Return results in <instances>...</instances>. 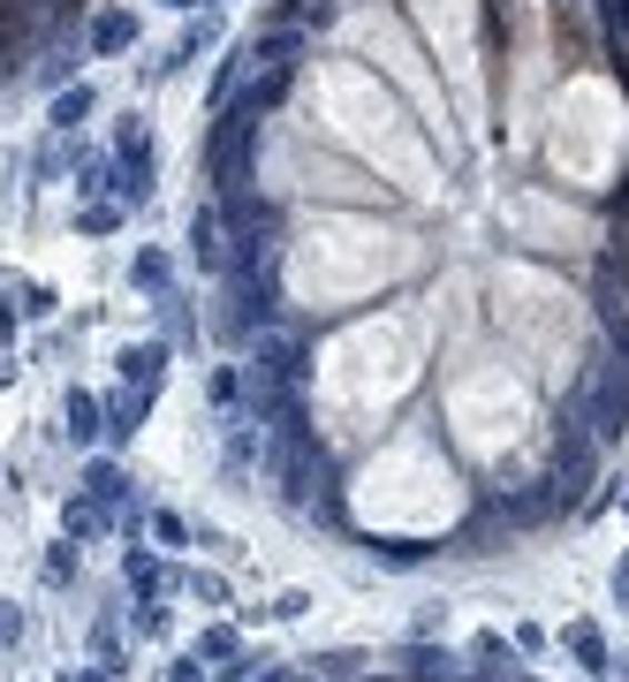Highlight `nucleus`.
Segmentation results:
<instances>
[{
    "mask_svg": "<svg viewBox=\"0 0 629 682\" xmlns=\"http://www.w3.org/2000/svg\"><path fill=\"white\" fill-rule=\"evenodd\" d=\"M273 478H281V501H289V509L327 515V523L341 515L335 470H327V455H319V440H311V432H289V440H281V455H273Z\"/></svg>",
    "mask_w": 629,
    "mask_h": 682,
    "instance_id": "obj_1",
    "label": "nucleus"
},
{
    "mask_svg": "<svg viewBox=\"0 0 629 682\" xmlns=\"http://www.w3.org/2000/svg\"><path fill=\"white\" fill-rule=\"evenodd\" d=\"M258 114H266V99L258 91H243L228 114H220V129H212V144H206V168H212V182H243V168H251V144H258Z\"/></svg>",
    "mask_w": 629,
    "mask_h": 682,
    "instance_id": "obj_2",
    "label": "nucleus"
},
{
    "mask_svg": "<svg viewBox=\"0 0 629 682\" xmlns=\"http://www.w3.org/2000/svg\"><path fill=\"white\" fill-rule=\"evenodd\" d=\"M577 410H585L591 440H622L629 432V372L615 357H599V372H591V387L577 394Z\"/></svg>",
    "mask_w": 629,
    "mask_h": 682,
    "instance_id": "obj_3",
    "label": "nucleus"
},
{
    "mask_svg": "<svg viewBox=\"0 0 629 682\" xmlns=\"http://www.w3.org/2000/svg\"><path fill=\"white\" fill-rule=\"evenodd\" d=\"M122 198H152V137H144V122L129 114L122 129V182H114Z\"/></svg>",
    "mask_w": 629,
    "mask_h": 682,
    "instance_id": "obj_4",
    "label": "nucleus"
},
{
    "mask_svg": "<svg viewBox=\"0 0 629 682\" xmlns=\"http://www.w3.org/2000/svg\"><path fill=\"white\" fill-rule=\"evenodd\" d=\"M160 372H168V341H129L122 349V380L137 387V402H152Z\"/></svg>",
    "mask_w": 629,
    "mask_h": 682,
    "instance_id": "obj_5",
    "label": "nucleus"
},
{
    "mask_svg": "<svg viewBox=\"0 0 629 682\" xmlns=\"http://www.w3.org/2000/svg\"><path fill=\"white\" fill-rule=\"evenodd\" d=\"M599 311H607V319H629V251L599 258Z\"/></svg>",
    "mask_w": 629,
    "mask_h": 682,
    "instance_id": "obj_6",
    "label": "nucleus"
},
{
    "mask_svg": "<svg viewBox=\"0 0 629 682\" xmlns=\"http://www.w3.org/2000/svg\"><path fill=\"white\" fill-rule=\"evenodd\" d=\"M258 364H266V372H273V380H303V341L296 334H258Z\"/></svg>",
    "mask_w": 629,
    "mask_h": 682,
    "instance_id": "obj_7",
    "label": "nucleus"
},
{
    "mask_svg": "<svg viewBox=\"0 0 629 682\" xmlns=\"http://www.w3.org/2000/svg\"><path fill=\"white\" fill-rule=\"evenodd\" d=\"M190 243H198V265H228V243H220V213H212V205L190 213Z\"/></svg>",
    "mask_w": 629,
    "mask_h": 682,
    "instance_id": "obj_8",
    "label": "nucleus"
},
{
    "mask_svg": "<svg viewBox=\"0 0 629 682\" xmlns=\"http://www.w3.org/2000/svg\"><path fill=\"white\" fill-rule=\"evenodd\" d=\"M129 39H137V16H129V8H107V16L91 23V53H122Z\"/></svg>",
    "mask_w": 629,
    "mask_h": 682,
    "instance_id": "obj_9",
    "label": "nucleus"
},
{
    "mask_svg": "<svg viewBox=\"0 0 629 682\" xmlns=\"http://www.w3.org/2000/svg\"><path fill=\"white\" fill-rule=\"evenodd\" d=\"M84 493L99 501V509H114L129 485H122V470H114V463H84Z\"/></svg>",
    "mask_w": 629,
    "mask_h": 682,
    "instance_id": "obj_10",
    "label": "nucleus"
},
{
    "mask_svg": "<svg viewBox=\"0 0 629 682\" xmlns=\"http://www.w3.org/2000/svg\"><path fill=\"white\" fill-rule=\"evenodd\" d=\"M61 531H69V539H99V531H107L99 501H69V509H61Z\"/></svg>",
    "mask_w": 629,
    "mask_h": 682,
    "instance_id": "obj_11",
    "label": "nucleus"
},
{
    "mask_svg": "<svg viewBox=\"0 0 629 682\" xmlns=\"http://www.w3.org/2000/svg\"><path fill=\"white\" fill-rule=\"evenodd\" d=\"M129 281L160 303V297H168V258H160V251H137V273H129Z\"/></svg>",
    "mask_w": 629,
    "mask_h": 682,
    "instance_id": "obj_12",
    "label": "nucleus"
},
{
    "mask_svg": "<svg viewBox=\"0 0 629 682\" xmlns=\"http://www.w3.org/2000/svg\"><path fill=\"white\" fill-rule=\"evenodd\" d=\"M296 53H303V39H289V31H273V39L251 46V61H266V69H296Z\"/></svg>",
    "mask_w": 629,
    "mask_h": 682,
    "instance_id": "obj_13",
    "label": "nucleus"
},
{
    "mask_svg": "<svg viewBox=\"0 0 629 682\" xmlns=\"http://www.w3.org/2000/svg\"><path fill=\"white\" fill-rule=\"evenodd\" d=\"M410 682H448V652H432V644H410Z\"/></svg>",
    "mask_w": 629,
    "mask_h": 682,
    "instance_id": "obj_14",
    "label": "nucleus"
},
{
    "mask_svg": "<svg viewBox=\"0 0 629 682\" xmlns=\"http://www.w3.org/2000/svg\"><path fill=\"white\" fill-rule=\"evenodd\" d=\"M91 114V84H77V91H61V99H53V129H77Z\"/></svg>",
    "mask_w": 629,
    "mask_h": 682,
    "instance_id": "obj_15",
    "label": "nucleus"
},
{
    "mask_svg": "<svg viewBox=\"0 0 629 682\" xmlns=\"http://www.w3.org/2000/svg\"><path fill=\"white\" fill-rule=\"evenodd\" d=\"M61 418H69V440H91V432H99V402H91V394H69Z\"/></svg>",
    "mask_w": 629,
    "mask_h": 682,
    "instance_id": "obj_16",
    "label": "nucleus"
},
{
    "mask_svg": "<svg viewBox=\"0 0 629 682\" xmlns=\"http://www.w3.org/2000/svg\"><path fill=\"white\" fill-rule=\"evenodd\" d=\"M569 652H577L585 668H607V638H599L591 622H577V630H569Z\"/></svg>",
    "mask_w": 629,
    "mask_h": 682,
    "instance_id": "obj_17",
    "label": "nucleus"
},
{
    "mask_svg": "<svg viewBox=\"0 0 629 682\" xmlns=\"http://www.w3.org/2000/svg\"><path fill=\"white\" fill-rule=\"evenodd\" d=\"M137 418H144V402H129V394H114V402H107V432H114V440H129V432H137Z\"/></svg>",
    "mask_w": 629,
    "mask_h": 682,
    "instance_id": "obj_18",
    "label": "nucleus"
},
{
    "mask_svg": "<svg viewBox=\"0 0 629 682\" xmlns=\"http://www.w3.org/2000/svg\"><path fill=\"white\" fill-rule=\"evenodd\" d=\"M311 668H319V675H327V682H349V675H357V668H365V652H319Z\"/></svg>",
    "mask_w": 629,
    "mask_h": 682,
    "instance_id": "obj_19",
    "label": "nucleus"
},
{
    "mask_svg": "<svg viewBox=\"0 0 629 682\" xmlns=\"http://www.w3.org/2000/svg\"><path fill=\"white\" fill-rule=\"evenodd\" d=\"M122 576H129V584H137V592H152V584H160V569H152V554H144V546H129Z\"/></svg>",
    "mask_w": 629,
    "mask_h": 682,
    "instance_id": "obj_20",
    "label": "nucleus"
},
{
    "mask_svg": "<svg viewBox=\"0 0 629 682\" xmlns=\"http://www.w3.org/2000/svg\"><path fill=\"white\" fill-rule=\"evenodd\" d=\"M607 8V31H615V46H622V61H629V0H599Z\"/></svg>",
    "mask_w": 629,
    "mask_h": 682,
    "instance_id": "obj_21",
    "label": "nucleus"
},
{
    "mask_svg": "<svg viewBox=\"0 0 629 682\" xmlns=\"http://www.w3.org/2000/svg\"><path fill=\"white\" fill-rule=\"evenodd\" d=\"M372 561H379V569H418L425 546H372Z\"/></svg>",
    "mask_w": 629,
    "mask_h": 682,
    "instance_id": "obj_22",
    "label": "nucleus"
},
{
    "mask_svg": "<svg viewBox=\"0 0 629 682\" xmlns=\"http://www.w3.org/2000/svg\"><path fill=\"white\" fill-rule=\"evenodd\" d=\"M198 660H236V630H206V644H198Z\"/></svg>",
    "mask_w": 629,
    "mask_h": 682,
    "instance_id": "obj_23",
    "label": "nucleus"
},
{
    "mask_svg": "<svg viewBox=\"0 0 629 682\" xmlns=\"http://www.w3.org/2000/svg\"><path fill=\"white\" fill-rule=\"evenodd\" d=\"M152 531H160V539H168V546H182V539H190V523H182V515H168V509L152 515Z\"/></svg>",
    "mask_w": 629,
    "mask_h": 682,
    "instance_id": "obj_24",
    "label": "nucleus"
},
{
    "mask_svg": "<svg viewBox=\"0 0 629 682\" xmlns=\"http://www.w3.org/2000/svg\"><path fill=\"white\" fill-rule=\"evenodd\" d=\"M190 592L206 599V606H228V584H220V576H190Z\"/></svg>",
    "mask_w": 629,
    "mask_h": 682,
    "instance_id": "obj_25",
    "label": "nucleus"
},
{
    "mask_svg": "<svg viewBox=\"0 0 629 682\" xmlns=\"http://www.w3.org/2000/svg\"><path fill=\"white\" fill-rule=\"evenodd\" d=\"M478 660H501V668H508V644H501V630H478Z\"/></svg>",
    "mask_w": 629,
    "mask_h": 682,
    "instance_id": "obj_26",
    "label": "nucleus"
},
{
    "mask_svg": "<svg viewBox=\"0 0 629 682\" xmlns=\"http://www.w3.org/2000/svg\"><path fill=\"white\" fill-rule=\"evenodd\" d=\"M168 682H206V668H198V660H174V675Z\"/></svg>",
    "mask_w": 629,
    "mask_h": 682,
    "instance_id": "obj_27",
    "label": "nucleus"
},
{
    "mask_svg": "<svg viewBox=\"0 0 629 682\" xmlns=\"http://www.w3.org/2000/svg\"><path fill=\"white\" fill-rule=\"evenodd\" d=\"M615 599L629 606V554H622V569H615Z\"/></svg>",
    "mask_w": 629,
    "mask_h": 682,
    "instance_id": "obj_28",
    "label": "nucleus"
},
{
    "mask_svg": "<svg viewBox=\"0 0 629 682\" xmlns=\"http://www.w3.org/2000/svg\"><path fill=\"white\" fill-rule=\"evenodd\" d=\"M107 675H114V668H91V675H61V682H107Z\"/></svg>",
    "mask_w": 629,
    "mask_h": 682,
    "instance_id": "obj_29",
    "label": "nucleus"
},
{
    "mask_svg": "<svg viewBox=\"0 0 629 682\" xmlns=\"http://www.w3.org/2000/svg\"><path fill=\"white\" fill-rule=\"evenodd\" d=\"M0 638H16V622H8V614H0Z\"/></svg>",
    "mask_w": 629,
    "mask_h": 682,
    "instance_id": "obj_30",
    "label": "nucleus"
},
{
    "mask_svg": "<svg viewBox=\"0 0 629 682\" xmlns=\"http://www.w3.org/2000/svg\"><path fill=\"white\" fill-rule=\"evenodd\" d=\"M168 8H190V0H168Z\"/></svg>",
    "mask_w": 629,
    "mask_h": 682,
    "instance_id": "obj_31",
    "label": "nucleus"
}]
</instances>
